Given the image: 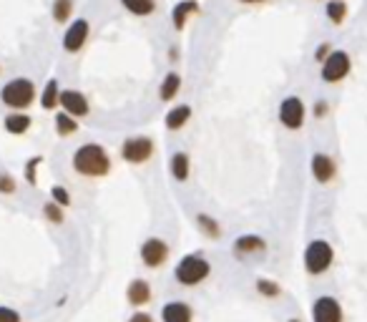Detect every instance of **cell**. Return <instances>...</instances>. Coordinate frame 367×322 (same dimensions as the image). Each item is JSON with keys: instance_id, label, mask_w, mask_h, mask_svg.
Segmentation results:
<instances>
[{"instance_id": "6da1fadb", "label": "cell", "mask_w": 367, "mask_h": 322, "mask_svg": "<svg viewBox=\"0 0 367 322\" xmlns=\"http://www.w3.org/2000/svg\"><path fill=\"white\" fill-rule=\"evenodd\" d=\"M73 169L81 176H91V179L106 176L111 171V156L101 144H84L73 154Z\"/></svg>"}, {"instance_id": "7a4b0ae2", "label": "cell", "mask_w": 367, "mask_h": 322, "mask_svg": "<svg viewBox=\"0 0 367 322\" xmlns=\"http://www.w3.org/2000/svg\"><path fill=\"white\" fill-rule=\"evenodd\" d=\"M0 101H3L8 108H13V111H23V108H28L35 101V84L30 78H23V76L13 78V81H8V84L3 86Z\"/></svg>"}, {"instance_id": "3957f363", "label": "cell", "mask_w": 367, "mask_h": 322, "mask_svg": "<svg viewBox=\"0 0 367 322\" xmlns=\"http://www.w3.org/2000/svg\"><path fill=\"white\" fill-rule=\"evenodd\" d=\"M322 68H319V76L325 84H339V81H345L350 76V70H352V58L347 50H335L322 61Z\"/></svg>"}, {"instance_id": "277c9868", "label": "cell", "mask_w": 367, "mask_h": 322, "mask_svg": "<svg viewBox=\"0 0 367 322\" xmlns=\"http://www.w3.org/2000/svg\"><path fill=\"white\" fill-rule=\"evenodd\" d=\"M173 277L181 282V285H199L201 280L209 277V262L199 254H187L181 257V262L173 269Z\"/></svg>"}, {"instance_id": "5b68a950", "label": "cell", "mask_w": 367, "mask_h": 322, "mask_svg": "<svg viewBox=\"0 0 367 322\" xmlns=\"http://www.w3.org/2000/svg\"><path fill=\"white\" fill-rule=\"evenodd\" d=\"M332 259H335L332 247L327 245L325 239H314L305 249V269L310 274H322L330 269Z\"/></svg>"}, {"instance_id": "8992f818", "label": "cell", "mask_w": 367, "mask_h": 322, "mask_svg": "<svg viewBox=\"0 0 367 322\" xmlns=\"http://www.w3.org/2000/svg\"><path fill=\"white\" fill-rule=\"evenodd\" d=\"M88 38H91L88 18H73L68 23V28H66V33H63V50L66 53H78V50H84Z\"/></svg>"}, {"instance_id": "52a82bcc", "label": "cell", "mask_w": 367, "mask_h": 322, "mask_svg": "<svg viewBox=\"0 0 367 322\" xmlns=\"http://www.w3.org/2000/svg\"><path fill=\"white\" fill-rule=\"evenodd\" d=\"M305 116H307V108L302 104V98L297 96H287L279 104V121H282L284 129H290V131H297V129L305 126Z\"/></svg>"}, {"instance_id": "ba28073f", "label": "cell", "mask_w": 367, "mask_h": 322, "mask_svg": "<svg viewBox=\"0 0 367 322\" xmlns=\"http://www.w3.org/2000/svg\"><path fill=\"white\" fill-rule=\"evenodd\" d=\"M121 156L129 164H144L153 156V141L149 136H131L121 144Z\"/></svg>"}, {"instance_id": "9c48e42d", "label": "cell", "mask_w": 367, "mask_h": 322, "mask_svg": "<svg viewBox=\"0 0 367 322\" xmlns=\"http://www.w3.org/2000/svg\"><path fill=\"white\" fill-rule=\"evenodd\" d=\"M312 320L314 322H342V307L330 294H322L314 307H312Z\"/></svg>"}, {"instance_id": "30bf717a", "label": "cell", "mask_w": 367, "mask_h": 322, "mask_svg": "<svg viewBox=\"0 0 367 322\" xmlns=\"http://www.w3.org/2000/svg\"><path fill=\"white\" fill-rule=\"evenodd\" d=\"M58 106H63V111L70 113L73 119H81V116H86L88 113V98L84 96L81 91H76V88H68V91H61V96H58Z\"/></svg>"}, {"instance_id": "8fae6325", "label": "cell", "mask_w": 367, "mask_h": 322, "mask_svg": "<svg viewBox=\"0 0 367 322\" xmlns=\"http://www.w3.org/2000/svg\"><path fill=\"white\" fill-rule=\"evenodd\" d=\"M169 257V247L167 242H161V239H146L144 245H141V259H144L146 267H161L167 262Z\"/></svg>"}, {"instance_id": "7c38bea8", "label": "cell", "mask_w": 367, "mask_h": 322, "mask_svg": "<svg viewBox=\"0 0 367 322\" xmlns=\"http://www.w3.org/2000/svg\"><path fill=\"white\" fill-rule=\"evenodd\" d=\"M199 13V3L196 0H179L171 8V26L173 30H184L189 26V21H194V15Z\"/></svg>"}, {"instance_id": "4fadbf2b", "label": "cell", "mask_w": 367, "mask_h": 322, "mask_svg": "<svg viewBox=\"0 0 367 322\" xmlns=\"http://www.w3.org/2000/svg\"><path fill=\"white\" fill-rule=\"evenodd\" d=\"M312 176L317 179L319 184H330L335 179V159L330 154H317L312 156Z\"/></svg>"}, {"instance_id": "5bb4252c", "label": "cell", "mask_w": 367, "mask_h": 322, "mask_svg": "<svg viewBox=\"0 0 367 322\" xmlns=\"http://www.w3.org/2000/svg\"><path fill=\"white\" fill-rule=\"evenodd\" d=\"M191 317H194V312L187 302H169L161 310V320L164 322H191Z\"/></svg>"}, {"instance_id": "9a60e30c", "label": "cell", "mask_w": 367, "mask_h": 322, "mask_svg": "<svg viewBox=\"0 0 367 322\" xmlns=\"http://www.w3.org/2000/svg\"><path fill=\"white\" fill-rule=\"evenodd\" d=\"M189 119H191V106L179 104V106H173V108H169V113H167V119H164V124H167L169 131H179V129L187 126Z\"/></svg>"}, {"instance_id": "2e32d148", "label": "cell", "mask_w": 367, "mask_h": 322, "mask_svg": "<svg viewBox=\"0 0 367 322\" xmlns=\"http://www.w3.org/2000/svg\"><path fill=\"white\" fill-rule=\"evenodd\" d=\"M118 3H121L126 13L136 15V18H149L159 8V0H118Z\"/></svg>"}, {"instance_id": "e0dca14e", "label": "cell", "mask_w": 367, "mask_h": 322, "mask_svg": "<svg viewBox=\"0 0 367 322\" xmlns=\"http://www.w3.org/2000/svg\"><path fill=\"white\" fill-rule=\"evenodd\" d=\"M169 169H171V176L176 182H187L189 179V171H191V161H189L187 151H176L169 161Z\"/></svg>"}, {"instance_id": "ac0fdd59", "label": "cell", "mask_w": 367, "mask_h": 322, "mask_svg": "<svg viewBox=\"0 0 367 322\" xmlns=\"http://www.w3.org/2000/svg\"><path fill=\"white\" fill-rule=\"evenodd\" d=\"M347 13H350L347 0H325V15L332 26H342L347 21Z\"/></svg>"}, {"instance_id": "d6986e66", "label": "cell", "mask_w": 367, "mask_h": 322, "mask_svg": "<svg viewBox=\"0 0 367 322\" xmlns=\"http://www.w3.org/2000/svg\"><path fill=\"white\" fill-rule=\"evenodd\" d=\"M179 91H181V76L179 73H167L159 86V98L169 104V101H173V98L179 96Z\"/></svg>"}, {"instance_id": "ffe728a7", "label": "cell", "mask_w": 367, "mask_h": 322, "mask_svg": "<svg viewBox=\"0 0 367 322\" xmlns=\"http://www.w3.org/2000/svg\"><path fill=\"white\" fill-rule=\"evenodd\" d=\"M149 300H151V287H149V282L133 280L131 285H129V302L136 305V307H141V305H146Z\"/></svg>"}, {"instance_id": "44dd1931", "label": "cell", "mask_w": 367, "mask_h": 322, "mask_svg": "<svg viewBox=\"0 0 367 322\" xmlns=\"http://www.w3.org/2000/svg\"><path fill=\"white\" fill-rule=\"evenodd\" d=\"M30 129V116L23 111H13L6 116V131L8 133H15V136H21Z\"/></svg>"}, {"instance_id": "7402d4cb", "label": "cell", "mask_w": 367, "mask_h": 322, "mask_svg": "<svg viewBox=\"0 0 367 322\" xmlns=\"http://www.w3.org/2000/svg\"><path fill=\"white\" fill-rule=\"evenodd\" d=\"M73 0H53V6H50V15H53V21L56 23H68L73 21Z\"/></svg>"}, {"instance_id": "603a6c76", "label": "cell", "mask_w": 367, "mask_h": 322, "mask_svg": "<svg viewBox=\"0 0 367 322\" xmlns=\"http://www.w3.org/2000/svg\"><path fill=\"white\" fill-rule=\"evenodd\" d=\"M234 249L239 254H244V252H264L267 249V245H264V239L262 237H254V234H250V237H239L234 242Z\"/></svg>"}, {"instance_id": "cb8c5ba5", "label": "cell", "mask_w": 367, "mask_h": 322, "mask_svg": "<svg viewBox=\"0 0 367 322\" xmlns=\"http://www.w3.org/2000/svg\"><path fill=\"white\" fill-rule=\"evenodd\" d=\"M58 96H61L58 81H56V78H50L48 84H46V88H43V93H41V106L46 108V111L56 108V106H58Z\"/></svg>"}, {"instance_id": "d4e9b609", "label": "cell", "mask_w": 367, "mask_h": 322, "mask_svg": "<svg viewBox=\"0 0 367 322\" xmlns=\"http://www.w3.org/2000/svg\"><path fill=\"white\" fill-rule=\"evenodd\" d=\"M56 131H58V136H70V133L78 131V121L66 111L58 113L56 116Z\"/></svg>"}, {"instance_id": "484cf974", "label": "cell", "mask_w": 367, "mask_h": 322, "mask_svg": "<svg viewBox=\"0 0 367 322\" xmlns=\"http://www.w3.org/2000/svg\"><path fill=\"white\" fill-rule=\"evenodd\" d=\"M50 194H53V202L56 204H61V207H66V204H70V194L63 187H53L50 189Z\"/></svg>"}, {"instance_id": "4316f807", "label": "cell", "mask_w": 367, "mask_h": 322, "mask_svg": "<svg viewBox=\"0 0 367 322\" xmlns=\"http://www.w3.org/2000/svg\"><path fill=\"white\" fill-rule=\"evenodd\" d=\"M256 287H259V292H262V294H270V297L279 294V287L274 285V282H270V280H259V282H256Z\"/></svg>"}, {"instance_id": "83f0119b", "label": "cell", "mask_w": 367, "mask_h": 322, "mask_svg": "<svg viewBox=\"0 0 367 322\" xmlns=\"http://www.w3.org/2000/svg\"><path fill=\"white\" fill-rule=\"evenodd\" d=\"M330 53H332V46H330V41L319 43L317 50H314V61H317V64H322V61H325V58L330 56Z\"/></svg>"}, {"instance_id": "f1b7e54d", "label": "cell", "mask_w": 367, "mask_h": 322, "mask_svg": "<svg viewBox=\"0 0 367 322\" xmlns=\"http://www.w3.org/2000/svg\"><path fill=\"white\" fill-rule=\"evenodd\" d=\"M0 191H3V194H13L15 191V182L10 174H0Z\"/></svg>"}, {"instance_id": "f546056e", "label": "cell", "mask_w": 367, "mask_h": 322, "mask_svg": "<svg viewBox=\"0 0 367 322\" xmlns=\"http://www.w3.org/2000/svg\"><path fill=\"white\" fill-rule=\"evenodd\" d=\"M199 222H201V227H204V231H209L211 237H216V234H219V227H216L214 219H209L207 214H199Z\"/></svg>"}, {"instance_id": "4dcf8cb0", "label": "cell", "mask_w": 367, "mask_h": 322, "mask_svg": "<svg viewBox=\"0 0 367 322\" xmlns=\"http://www.w3.org/2000/svg\"><path fill=\"white\" fill-rule=\"evenodd\" d=\"M46 217L58 225V222H63V211L58 209V204H46Z\"/></svg>"}, {"instance_id": "1f68e13d", "label": "cell", "mask_w": 367, "mask_h": 322, "mask_svg": "<svg viewBox=\"0 0 367 322\" xmlns=\"http://www.w3.org/2000/svg\"><path fill=\"white\" fill-rule=\"evenodd\" d=\"M0 322H21V315L10 307H0Z\"/></svg>"}, {"instance_id": "d6a6232c", "label": "cell", "mask_w": 367, "mask_h": 322, "mask_svg": "<svg viewBox=\"0 0 367 322\" xmlns=\"http://www.w3.org/2000/svg\"><path fill=\"white\" fill-rule=\"evenodd\" d=\"M41 164V156H33V159L28 161V167H26V179H28L30 184H35V167Z\"/></svg>"}, {"instance_id": "836d02e7", "label": "cell", "mask_w": 367, "mask_h": 322, "mask_svg": "<svg viewBox=\"0 0 367 322\" xmlns=\"http://www.w3.org/2000/svg\"><path fill=\"white\" fill-rule=\"evenodd\" d=\"M325 113H327V104H325V101H317V104H314V116H317V119H322Z\"/></svg>"}, {"instance_id": "e575fe53", "label": "cell", "mask_w": 367, "mask_h": 322, "mask_svg": "<svg viewBox=\"0 0 367 322\" xmlns=\"http://www.w3.org/2000/svg\"><path fill=\"white\" fill-rule=\"evenodd\" d=\"M129 322H153V320H151L149 312H136V315H131V320Z\"/></svg>"}, {"instance_id": "d590c367", "label": "cell", "mask_w": 367, "mask_h": 322, "mask_svg": "<svg viewBox=\"0 0 367 322\" xmlns=\"http://www.w3.org/2000/svg\"><path fill=\"white\" fill-rule=\"evenodd\" d=\"M236 3H242V6H264L270 0H236Z\"/></svg>"}, {"instance_id": "8d00e7d4", "label": "cell", "mask_w": 367, "mask_h": 322, "mask_svg": "<svg viewBox=\"0 0 367 322\" xmlns=\"http://www.w3.org/2000/svg\"><path fill=\"white\" fill-rule=\"evenodd\" d=\"M290 322H299V320H290Z\"/></svg>"}]
</instances>
